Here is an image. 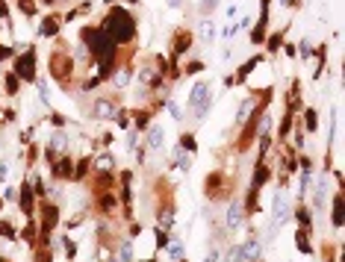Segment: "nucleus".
<instances>
[{
  "mask_svg": "<svg viewBox=\"0 0 345 262\" xmlns=\"http://www.w3.org/2000/svg\"><path fill=\"white\" fill-rule=\"evenodd\" d=\"M269 130H272V115H263V118H260V124H257V132H263V135H266Z\"/></svg>",
  "mask_w": 345,
  "mask_h": 262,
  "instance_id": "obj_20",
  "label": "nucleus"
},
{
  "mask_svg": "<svg viewBox=\"0 0 345 262\" xmlns=\"http://www.w3.org/2000/svg\"><path fill=\"white\" fill-rule=\"evenodd\" d=\"M224 224H227V230H236L239 224H242V206H239V203H230V206H227Z\"/></svg>",
  "mask_w": 345,
  "mask_h": 262,
  "instance_id": "obj_6",
  "label": "nucleus"
},
{
  "mask_svg": "<svg viewBox=\"0 0 345 262\" xmlns=\"http://www.w3.org/2000/svg\"><path fill=\"white\" fill-rule=\"evenodd\" d=\"M50 147H53V150H65V147H68V138H65L62 132H56L53 141H50Z\"/></svg>",
  "mask_w": 345,
  "mask_h": 262,
  "instance_id": "obj_17",
  "label": "nucleus"
},
{
  "mask_svg": "<svg viewBox=\"0 0 345 262\" xmlns=\"http://www.w3.org/2000/svg\"><path fill=\"white\" fill-rule=\"evenodd\" d=\"M103 33L109 35L112 41H130L136 35V21L127 15L121 6H112L106 21H103Z\"/></svg>",
  "mask_w": 345,
  "mask_h": 262,
  "instance_id": "obj_1",
  "label": "nucleus"
},
{
  "mask_svg": "<svg viewBox=\"0 0 345 262\" xmlns=\"http://www.w3.org/2000/svg\"><path fill=\"white\" fill-rule=\"evenodd\" d=\"M162 141H165L162 127H151V132H148V147H151V150H159V147H162Z\"/></svg>",
  "mask_w": 345,
  "mask_h": 262,
  "instance_id": "obj_8",
  "label": "nucleus"
},
{
  "mask_svg": "<svg viewBox=\"0 0 345 262\" xmlns=\"http://www.w3.org/2000/svg\"><path fill=\"white\" fill-rule=\"evenodd\" d=\"M325 203V177L316 183V206H322Z\"/></svg>",
  "mask_w": 345,
  "mask_h": 262,
  "instance_id": "obj_19",
  "label": "nucleus"
},
{
  "mask_svg": "<svg viewBox=\"0 0 345 262\" xmlns=\"http://www.w3.org/2000/svg\"><path fill=\"white\" fill-rule=\"evenodd\" d=\"M121 262H133V254H130V242L121 245Z\"/></svg>",
  "mask_w": 345,
  "mask_h": 262,
  "instance_id": "obj_24",
  "label": "nucleus"
},
{
  "mask_svg": "<svg viewBox=\"0 0 345 262\" xmlns=\"http://www.w3.org/2000/svg\"><path fill=\"white\" fill-rule=\"evenodd\" d=\"M94 115H97V118H112V115H115V103H112V98H97L94 100Z\"/></svg>",
  "mask_w": 345,
  "mask_h": 262,
  "instance_id": "obj_7",
  "label": "nucleus"
},
{
  "mask_svg": "<svg viewBox=\"0 0 345 262\" xmlns=\"http://www.w3.org/2000/svg\"><path fill=\"white\" fill-rule=\"evenodd\" d=\"M260 260V239L251 236L245 245H242V262H257Z\"/></svg>",
  "mask_w": 345,
  "mask_h": 262,
  "instance_id": "obj_5",
  "label": "nucleus"
},
{
  "mask_svg": "<svg viewBox=\"0 0 345 262\" xmlns=\"http://www.w3.org/2000/svg\"><path fill=\"white\" fill-rule=\"evenodd\" d=\"M281 6H292V0H281Z\"/></svg>",
  "mask_w": 345,
  "mask_h": 262,
  "instance_id": "obj_30",
  "label": "nucleus"
},
{
  "mask_svg": "<svg viewBox=\"0 0 345 262\" xmlns=\"http://www.w3.org/2000/svg\"><path fill=\"white\" fill-rule=\"evenodd\" d=\"M68 168H71V162H68V159H62V162H56V177H62V174H71Z\"/></svg>",
  "mask_w": 345,
  "mask_h": 262,
  "instance_id": "obj_23",
  "label": "nucleus"
},
{
  "mask_svg": "<svg viewBox=\"0 0 345 262\" xmlns=\"http://www.w3.org/2000/svg\"><path fill=\"white\" fill-rule=\"evenodd\" d=\"M254 183H257V186H260V183H266V168H260V171H257V180H254Z\"/></svg>",
  "mask_w": 345,
  "mask_h": 262,
  "instance_id": "obj_28",
  "label": "nucleus"
},
{
  "mask_svg": "<svg viewBox=\"0 0 345 262\" xmlns=\"http://www.w3.org/2000/svg\"><path fill=\"white\" fill-rule=\"evenodd\" d=\"M242 27H248V21H239V24H230V27H224V30H221V35H224V38H233V35L242 30Z\"/></svg>",
  "mask_w": 345,
  "mask_h": 262,
  "instance_id": "obj_16",
  "label": "nucleus"
},
{
  "mask_svg": "<svg viewBox=\"0 0 345 262\" xmlns=\"http://www.w3.org/2000/svg\"><path fill=\"white\" fill-rule=\"evenodd\" d=\"M15 71H18L21 80H32V77H35V53H32V50L21 53L18 62H15Z\"/></svg>",
  "mask_w": 345,
  "mask_h": 262,
  "instance_id": "obj_3",
  "label": "nucleus"
},
{
  "mask_svg": "<svg viewBox=\"0 0 345 262\" xmlns=\"http://www.w3.org/2000/svg\"><path fill=\"white\" fill-rule=\"evenodd\" d=\"M216 6H219V0H201V9H204V12H213Z\"/></svg>",
  "mask_w": 345,
  "mask_h": 262,
  "instance_id": "obj_25",
  "label": "nucleus"
},
{
  "mask_svg": "<svg viewBox=\"0 0 345 262\" xmlns=\"http://www.w3.org/2000/svg\"><path fill=\"white\" fill-rule=\"evenodd\" d=\"M21 206H24V212H27V215L32 212V197H30V189H24V192H21Z\"/></svg>",
  "mask_w": 345,
  "mask_h": 262,
  "instance_id": "obj_18",
  "label": "nucleus"
},
{
  "mask_svg": "<svg viewBox=\"0 0 345 262\" xmlns=\"http://www.w3.org/2000/svg\"><path fill=\"white\" fill-rule=\"evenodd\" d=\"M112 83H115L118 89H124L127 83H130V68H118V71H115V77H112Z\"/></svg>",
  "mask_w": 345,
  "mask_h": 262,
  "instance_id": "obj_11",
  "label": "nucleus"
},
{
  "mask_svg": "<svg viewBox=\"0 0 345 262\" xmlns=\"http://www.w3.org/2000/svg\"><path fill=\"white\" fill-rule=\"evenodd\" d=\"M251 109H254V98H245V100H242V106H239V112H236V124H239V127L248 121Z\"/></svg>",
  "mask_w": 345,
  "mask_h": 262,
  "instance_id": "obj_9",
  "label": "nucleus"
},
{
  "mask_svg": "<svg viewBox=\"0 0 345 262\" xmlns=\"http://www.w3.org/2000/svg\"><path fill=\"white\" fill-rule=\"evenodd\" d=\"M307 127H310V130L316 127V112L313 109H307Z\"/></svg>",
  "mask_w": 345,
  "mask_h": 262,
  "instance_id": "obj_26",
  "label": "nucleus"
},
{
  "mask_svg": "<svg viewBox=\"0 0 345 262\" xmlns=\"http://www.w3.org/2000/svg\"><path fill=\"white\" fill-rule=\"evenodd\" d=\"M159 215H162V218H159V224H162V230H165V227H171V224H174V215H171V209H162Z\"/></svg>",
  "mask_w": 345,
  "mask_h": 262,
  "instance_id": "obj_21",
  "label": "nucleus"
},
{
  "mask_svg": "<svg viewBox=\"0 0 345 262\" xmlns=\"http://www.w3.org/2000/svg\"><path fill=\"white\" fill-rule=\"evenodd\" d=\"M204 262H219V254H216V251H207V257H204Z\"/></svg>",
  "mask_w": 345,
  "mask_h": 262,
  "instance_id": "obj_27",
  "label": "nucleus"
},
{
  "mask_svg": "<svg viewBox=\"0 0 345 262\" xmlns=\"http://www.w3.org/2000/svg\"><path fill=\"white\" fill-rule=\"evenodd\" d=\"M286 218H289V200L283 195L275 197V215H272V227L281 230L283 224H286Z\"/></svg>",
  "mask_w": 345,
  "mask_h": 262,
  "instance_id": "obj_4",
  "label": "nucleus"
},
{
  "mask_svg": "<svg viewBox=\"0 0 345 262\" xmlns=\"http://www.w3.org/2000/svg\"><path fill=\"white\" fill-rule=\"evenodd\" d=\"M180 254H183V248H180V245H171V257H174V260H177V257H180Z\"/></svg>",
  "mask_w": 345,
  "mask_h": 262,
  "instance_id": "obj_29",
  "label": "nucleus"
},
{
  "mask_svg": "<svg viewBox=\"0 0 345 262\" xmlns=\"http://www.w3.org/2000/svg\"><path fill=\"white\" fill-rule=\"evenodd\" d=\"M334 224L343 227V195H337V203H334Z\"/></svg>",
  "mask_w": 345,
  "mask_h": 262,
  "instance_id": "obj_14",
  "label": "nucleus"
},
{
  "mask_svg": "<svg viewBox=\"0 0 345 262\" xmlns=\"http://www.w3.org/2000/svg\"><path fill=\"white\" fill-rule=\"evenodd\" d=\"M224 262H242V245H230V251L224 254Z\"/></svg>",
  "mask_w": 345,
  "mask_h": 262,
  "instance_id": "obj_13",
  "label": "nucleus"
},
{
  "mask_svg": "<svg viewBox=\"0 0 345 262\" xmlns=\"http://www.w3.org/2000/svg\"><path fill=\"white\" fill-rule=\"evenodd\" d=\"M94 168H97V171H112V168H115V159H112L109 153H103V156H97Z\"/></svg>",
  "mask_w": 345,
  "mask_h": 262,
  "instance_id": "obj_12",
  "label": "nucleus"
},
{
  "mask_svg": "<svg viewBox=\"0 0 345 262\" xmlns=\"http://www.w3.org/2000/svg\"><path fill=\"white\" fill-rule=\"evenodd\" d=\"M210 106H213V92H210V86H207V83H195L192 98H189L192 115H195V118H204V115L210 112Z\"/></svg>",
  "mask_w": 345,
  "mask_h": 262,
  "instance_id": "obj_2",
  "label": "nucleus"
},
{
  "mask_svg": "<svg viewBox=\"0 0 345 262\" xmlns=\"http://www.w3.org/2000/svg\"><path fill=\"white\" fill-rule=\"evenodd\" d=\"M266 3H269V0H263V15H266V9H269V6H266ZM263 27H266V21H263V18H260V30H257V33H254V38H257V41H260V38H263Z\"/></svg>",
  "mask_w": 345,
  "mask_h": 262,
  "instance_id": "obj_22",
  "label": "nucleus"
},
{
  "mask_svg": "<svg viewBox=\"0 0 345 262\" xmlns=\"http://www.w3.org/2000/svg\"><path fill=\"white\" fill-rule=\"evenodd\" d=\"M38 33L41 35H56L59 33V21H56V18H44L41 27H38Z\"/></svg>",
  "mask_w": 345,
  "mask_h": 262,
  "instance_id": "obj_10",
  "label": "nucleus"
},
{
  "mask_svg": "<svg viewBox=\"0 0 345 262\" xmlns=\"http://www.w3.org/2000/svg\"><path fill=\"white\" fill-rule=\"evenodd\" d=\"M201 35H204V38H207V41H210V38H216V24H213V21H210V18H207V21H204V24H201Z\"/></svg>",
  "mask_w": 345,
  "mask_h": 262,
  "instance_id": "obj_15",
  "label": "nucleus"
}]
</instances>
